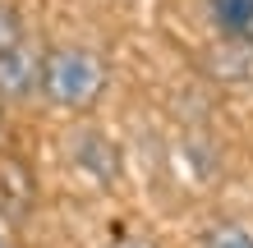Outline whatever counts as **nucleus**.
Listing matches in <instances>:
<instances>
[{
    "label": "nucleus",
    "instance_id": "obj_2",
    "mask_svg": "<svg viewBox=\"0 0 253 248\" xmlns=\"http://www.w3.org/2000/svg\"><path fill=\"white\" fill-rule=\"evenodd\" d=\"M74 166H79L87 179L111 188V184H120V175H125V156H120V147H115L106 134L79 129V134H74Z\"/></svg>",
    "mask_w": 253,
    "mask_h": 248
},
{
    "label": "nucleus",
    "instance_id": "obj_9",
    "mask_svg": "<svg viewBox=\"0 0 253 248\" xmlns=\"http://www.w3.org/2000/svg\"><path fill=\"white\" fill-rule=\"evenodd\" d=\"M0 142H5V110H0Z\"/></svg>",
    "mask_w": 253,
    "mask_h": 248
},
{
    "label": "nucleus",
    "instance_id": "obj_4",
    "mask_svg": "<svg viewBox=\"0 0 253 248\" xmlns=\"http://www.w3.org/2000/svg\"><path fill=\"white\" fill-rule=\"evenodd\" d=\"M207 14L226 41L253 46V0H207Z\"/></svg>",
    "mask_w": 253,
    "mask_h": 248
},
{
    "label": "nucleus",
    "instance_id": "obj_3",
    "mask_svg": "<svg viewBox=\"0 0 253 248\" xmlns=\"http://www.w3.org/2000/svg\"><path fill=\"white\" fill-rule=\"evenodd\" d=\"M42 65L28 55V46L0 55V101H23L28 92H37Z\"/></svg>",
    "mask_w": 253,
    "mask_h": 248
},
{
    "label": "nucleus",
    "instance_id": "obj_6",
    "mask_svg": "<svg viewBox=\"0 0 253 248\" xmlns=\"http://www.w3.org/2000/svg\"><path fill=\"white\" fill-rule=\"evenodd\" d=\"M19 46H23V14L0 0V55H5V51H19Z\"/></svg>",
    "mask_w": 253,
    "mask_h": 248
},
{
    "label": "nucleus",
    "instance_id": "obj_5",
    "mask_svg": "<svg viewBox=\"0 0 253 248\" xmlns=\"http://www.w3.org/2000/svg\"><path fill=\"white\" fill-rule=\"evenodd\" d=\"M203 248H253V230L240 221H221L203 235Z\"/></svg>",
    "mask_w": 253,
    "mask_h": 248
},
{
    "label": "nucleus",
    "instance_id": "obj_8",
    "mask_svg": "<svg viewBox=\"0 0 253 248\" xmlns=\"http://www.w3.org/2000/svg\"><path fill=\"white\" fill-rule=\"evenodd\" d=\"M0 248H14V244H9V235H5V230H0Z\"/></svg>",
    "mask_w": 253,
    "mask_h": 248
},
{
    "label": "nucleus",
    "instance_id": "obj_1",
    "mask_svg": "<svg viewBox=\"0 0 253 248\" xmlns=\"http://www.w3.org/2000/svg\"><path fill=\"white\" fill-rule=\"evenodd\" d=\"M106 60L87 46H60L42 60V78L37 87L46 92L55 106L65 110H87L92 101L106 92Z\"/></svg>",
    "mask_w": 253,
    "mask_h": 248
},
{
    "label": "nucleus",
    "instance_id": "obj_7",
    "mask_svg": "<svg viewBox=\"0 0 253 248\" xmlns=\"http://www.w3.org/2000/svg\"><path fill=\"white\" fill-rule=\"evenodd\" d=\"M106 248H157L152 239H138V235H125V239H115V244H106Z\"/></svg>",
    "mask_w": 253,
    "mask_h": 248
}]
</instances>
